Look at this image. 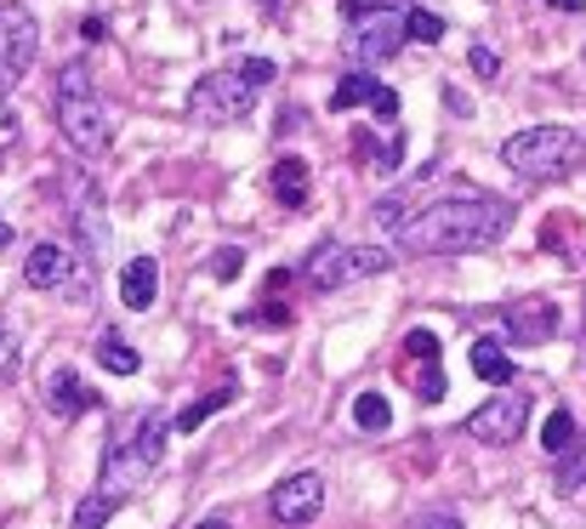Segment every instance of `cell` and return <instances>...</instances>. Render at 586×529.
Here are the masks:
<instances>
[{"mask_svg":"<svg viewBox=\"0 0 586 529\" xmlns=\"http://www.w3.org/2000/svg\"><path fill=\"white\" fill-rule=\"evenodd\" d=\"M507 228H512V206L501 194L467 188V194H444V200L416 206L399 228V245L416 256H455V251L496 245Z\"/></svg>","mask_w":586,"mask_h":529,"instance_id":"obj_1","label":"cell"},{"mask_svg":"<svg viewBox=\"0 0 586 529\" xmlns=\"http://www.w3.org/2000/svg\"><path fill=\"white\" fill-rule=\"evenodd\" d=\"M57 125H63V137H69L75 154H86V159L109 154L114 125H109L103 97L91 91V63H63V75H57Z\"/></svg>","mask_w":586,"mask_h":529,"instance_id":"obj_2","label":"cell"},{"mask_svg":"<svg viewBox=\"0 0 586 529\" xmlns=\"http://www.w3.org/2000/svg\"><path fill=\"white\" fill-rule=\"evenodd\" d=\"M581 137L570 125H530V131H512V137L501 143V159L512 165L518 177H530V183H559L570 177L575 165H581Z\"/></svg>","mask_w":586,"mask_h":529,"instance_id":"obj_3","label":"cell"},{"mask_svg":"<svg viewBox=\"0 0 586 529\" xmlns=\"http://www.w3.org/2000/svg\"><path fill=\"white\" fill-rule=\"evenodd\" d=\"M342 18H347V35H342V57L347 63H387L405 41H410V23L387 7H365V0H342Z\"/></svg>","mask_w":586,"mask_h":529,"instance_id":"obj_4","label":"cell"},{"mask_svg":"<svg viewBox=\"0 0 586 529\" xmlns=\"http://www.w3.org/2000/svg\"><path fill=\"white\" fill-rule=\"evenodd\" d=\"M394 268V256L376 251V245H319L308 262H302V274L313 290H347V285H360V279H376Z\"/></svg>","mask_w":586,"mask_h":529,"instance_id":"obj_5","label":"cell"},{"mask_svg":"<svg viewBox=\"0 0 586 529\" xmlns=\"http://www.w3.org/2000/svg\"><path fill=\"white\" fill-rule=\"evenodd\" d=\"M159 450H166V421H148L132 444H120V450L103 461V484H97V489H109V495H120V502H125V495L148 478V467L159 461Z\"/></svg>","mask_w":586,"mask_h":529,"instance_id":"obj_6","label":"cell"},{"mask_svg":"<svg viewBox=\"0 0 586 529\" xmlns=\"http://www.w3.org/2000/svg\"><path fill=\"white\" fill-rule=\"evenodd\" d=\"M35 46H41V29H35V18H29V7L7 0V7H0V97L29 75Z\"/></svg>","mask_w":586,"mask_h":529,"instance_id":"obj_7","label":"cell"},{"mask_svg":"<svg viewBox=\"0 0 586 529\" xmlns=\"http://www.w3.org/2000/svg\"><path fill=\"white\" fill-rule=\"evenodd\" d=\"M251 80L240 75V69H217V75H206V80H194V91H188V109L200 114V120H245V109H251Z\"/></svg>","mask_w":586,"mask_h":529,"instance_id":"obj_8","label":"cell"},{"mask_svg":"<svg viewBox=\"0 0 586 529\" xmlns=\"http://www.w3.org/2000/svg\"><path fill=\"white\" fill-rule=\"evenodd\" d=\"M524 421H530V399H524V393H496L490 405H478L467 416V433L478 444H512L518 433H524Z\"/></svg>","mask_w":586,"mask_h":529,"instance_id":"obj_9","label":"cell"},{"mask_svg":"<svg viewBox=\"0 0 586 529\" xmlns=\"http://www.w3.org/2000/svg\"><path fill=\"white\" fill-rule=\"evenodd\" d=\"M69 222H75L80 251H91V256L109 251V217H103V200H97L91 177H69Z\"/></svg>","mask_w":586,"mask_h":529,"instance_id":"obj_10","label":"cell"},{"mask_svg":"<svg viewBox=\"0 0 586 529\" xmlns=\"http://www.w3.org/2000/svg\"><path fill=\"white\" fill-rule=\"evenodd\" d=\"M268 507L279 524H313L319 507H324V478L319 473H290L274 495H268Z\"/></svg>","mask_w":586,"mask_h":529,"instance_id":"obj_11","label":"cell"},{"mask_svg":"<svg viewBox=\"0 0 586 529\" xmlns=\"http://www.w3.org/2000/svg\"><path fill=\"white\" fill-rule=\"evenodd\" d=\"M507 330H512V342H546V337H559V302H546V296H518V302L507 308Z\"/></svg>","mask_w":586,"mask_h":529,"instance_id":"obj_12","label":"cell"},{"mask_svg":"<svg viewBox=\"0 0 586 529\" xmlns=\"http://www.w3.org/2000/svg\"><path fill=\"white\" fill-rule=\"evenodd\" d=\"M154 296H159V262L154 256H132L120 268V302L132 313H143V308H154Z\"/></svg>","mask_w":586,"mask_h":529,"instance_id":"obj_13","label":"cell"},{"mask_svg":"<svg viewBox=\"0 0 586 529\" xmlns=\"http://www.w3.org/2000/svg\"><path fill=\"white\" fill-rule=\"evenodd\" d=\"M29 285H41V290H57V285H75V256L63 251V245H35L29 251Z\"/></svg>","mask_w":586,"mask_h":529,"instance_id":"obj_14","label":"cell"},{"mask_svg":"<svg viewBox=\"0 0 586 529\" xmlns=\"http://www.w3.org/2000/svg\"><path fill=\"white\" fill-rule=\"evenodd\" d=\"M46 405H52L63 421H75V416H86V410L97 405V393H91L75 371H57V376H52V387H46Z\"/></svg>","mask_w":586,"mask_h":529,"instance_id":"obj_15","label":"cell"},{"mask_svg":"<svg viewBox=\"0 0 586 529\" xmlns=\"http://www.w3.org/2000/svg\"><path fill=\"white\" fill-rule=\"evenodd\" d=\"M274 200H279L285 211H302V206H308V159H302V154H285V159L274 165Z\"/></svg>","mask_w":586,"mask_h":529,"instance_id":"obj_16","label":"cell"},{"mask_svg":"<svg viewBox=\"0 0 586 529\" xmlns=\"http://www.w3.org/2000/svg\"><path fill=\"white\" fill-rule=\"evenodd\" d=\"M97 359H103V371H114V376H132L143 359H137V348L132 342H120V330H103V342H97Z\"/></svg>","mask_w":586,"mask_h":529,"instance_id":"obj_17","label":"cell"},{"mask_svg":"<svg viewBox=\"0 0 586 529\" xmlns=\"http://www.w3.org/2000/svg\"><path fill=\"white\" fill-rule=\"evenodd\" d=\"M473 371H478L484 382H512V365H507V353H501L496 337H478V342H473Z\"/></svg>","mask_w":586,"mask_h":529,"instance_id":"obj_18","label":"cell"},{"mask_svg":"<svg viewBox=\"0 0 586 529\" xmlns=\"http://www.w3.org/2000/svg\"><path fill=\"white\" fill-rule=\"evenodd\" d=\"M120 507H125L120 495H109V489H91L86 502L75 507V529H103V524H109V518H114Z\"/></svg>","mask_w":586,"mask_h":529,"instance_id":"obj_19","label":"cell"},{"mask_svg":"<svg viewBox=\"0 0 586 529\" xmlns=\"http://www.w3.org/2000/svg\"><path fill=\"white\" fill-rule=\"evenodd\" d=\"M353 421H360L365 433H387V427H394V405H387L382 393H360V399H353Z\"/></svg>","mask_w":586,"mask_h":529,"instance_id":"obj_20","label":"cell"},{"mask_svg":"<svg viewBox=\"0 0 586 529\" xmlns=\"http://www.w3.org/2000/svg\"><path fill=\"white\" fill-rule=\"evenodd\" d=\"M228 405H234V387H217V393H206V399L200 405H188L183 416H177V433H194V427H206L217 410H228Z\"/></svg>","mask_w":586,"mask_h":529,"instance_id":"obj_21","label":"cell"},{"mask_svg":"<svg viewBox=\"0 0 586 529\" xmlns=\"http://www.w3.org/2000/svg\"><path fill=\"white\" fill-rule=\"evenodd\" d=\"M371 97H376V80H371L365 69H353V75H342V80H336L331 109H353V103H371Z\"/></svg>","mask_w":586,"mask_h":529,"instance_id":"obj_22","label":"cell"},{"mask_svg":"<svg viewBox=\"0 0 586 529\" xmlns=\"http://www.w3.org/2000/svg\"><path fill=\"white\" fill-rule=\"evenodd\" d=\"M575 439H581V433H575V416H570V410H552L546 427H541V444H546L552 455H564V450H575Z\"/></svg>","mask_w":586,"mask_h":529,"instance_id":"obj_23","label":"cell"},{"mask_svg":"<svg viewBox=\"0 0 586 529\" xmlns=\"http://www.w3.org/2000/svg\"><path fill=\"white\" fill-rule=\"evenodd\" d=\"M410 387H416V399H421V405H439L444 393H450V382H444V371H439V359H428V365L416 371Z\"/></svg>","mask_w":586,"mask_h":529,"instance_id":"obj_24","label":"cell"},{"mask_svg":"<svg viewBox=\"0 0 586 529\" xmlns=\"http://www.w3.org/2000/svg\"><path fill=\"white\" fill-rule=\"evenodd\" d=\"M405 23H410V41H421V46L444 41V18H439V12H428V7H410V12H405Z\"/></svg>","mask_w":586,"mask_h":529,"instance_id":"obj_25","label":"cell"},{"mask_svg":"<svg viewBox=\"0 0 586 529\" xmlns=\"http://www.w3.org/2000/svg\"><path fill=\"white\" fill-rule=\"evenodd\" d=\"M18 371V324L12 313H0V376H12Z\"/></svg>","mask_w":586,"mask_h":529,"instance_id":"obj_26","label":"cell"},{"mask_svg":"<svg viewBox=\"0 0 586 529\" xmlns=\"http://www.w3.org/2000/svg\"><path fill=\"white\" fill-rule=\"evenodd\" d=\"M467 63H473V75H478V80H496V75H501V57H496L490 46H473Z\"/></svg>","mask_w":586,"mask_h":529,"instance_id":"obj_27","label":"cell"},{"mask_svg":"<svg viewBox=\"0 0 586 529\" xmlns=\"http://www.w3.org/2000/svg\"><path fill=\"white\" fill-rule=\"evenodd\" d=\"M410 359H421V365H428V359H439V337H433V330H410Z\"/></svg>","mask_w":586,"mask_h":529,"instance_id":"obj_28","label":"cell"},{"mask_svg":"<svg viewBox=\"0 0 586 529\" xmlns=\"http://www.w3.org/2000/svg\"><path fill=\"white\" fill-rule=\"evenodd\" d=\"M240 75H245L251 86H268V80H274L279 69H274V63H268V57H245V63H240Z\"/></svg>","mask_w":586,"mask_h":529,"instance_id":"obj_29","label":"cell"},{"mask_svg":"<svg viewBox=\"0 0 586 529\" xmlns=\"http://www.w3.org/2000/svg\"><path fill=\"white\" fill-rule=\"evenodd\" d=\"M18 143V109L7 103V97H0V154H7Z\"/></svg>","mask_w":586,"mask_h":529,"instance_id":"obj_30","label":"cell"},{"mask_svg":"<svg viewBox=\"0 0 586 529\" xmlns=\"http://www.w3.org/2000/svg\"><path fill=\"white\" fill-rule=\"evenodd\" d=\"M371 109H376L382 120H394V114H399V91H394V86H376V97H371Z\"/></svg>","mask_w":586,"mask_h":529,"instance_id":"obj_31","label":"cell"},{"mask_svg":"<svg viewBox=\"0 0 586 529\" xmlns=\"http://www.w3.org/2000/svg\"><path fill=\"white\" fill-rule=\"evenodd\" d=\"M240 268H245V251H222V256H217V274H222V279L240 274Z\"/></svg>","mask_w":586,"mask_h":529,"instance_id":"obj_32","label":"cell"},{"mask_svg":"<svg viewBox=\"0 0 586 529\" xmlns=\"http://www.w3.org/2000/svg\"><path fill=\"white\" fill-rule=\"evenodd\" d=\"M416 529H462V518H455V513H428Z\"/></svg>","mask_w":586,"mask_h":529,"instance_id":"obj_33","label":"cell"},{"mask_svg":"<svg viewBox=\"0 0 586 529\" xmlns=\"http://www.w3.org/2000/svg\"><path fill=\"white\" fill-rule=\"evenodd\" d=\"M80 35H86V41H103V35H109V23H103V18H86V23H80Z\"/></svg>","mask_w":586,"mask_h":529,"instance_id":"obj_34","label":"cell"},{"mask_svg":"<svg viewBox=\"0 0 586 529\" xmlns=\"http://www.w3.org/2000/svg\"><path fill=\"white\" fill-rule=\"evenodd\" d=\"M552 7H559V12H581V7H586V0H552Z\"/></svg>","mask_w":586,"mask_h":529,"instance_id":"obj_35","label":"cell"},{"mask_svg":"<svg viewBox=\"0 0 586 529\" xmlns=\"http://www.w3.org/2000/svg\"><path fill=\"white\" fill-rule=\"evenodd\" d=\"M0 245H12V228H7V217H0Z\"/></svg>","mask_w":586,"mask_h":529,"instance_id":"obj_36","label":"cell"},{"mask_svg":"<svg viewBox=\"0 0 586 529\" xmlns=\"http://www.w3.org/2000/svg\"><path fill=\"white\" fill-rule=\"evenodd\" d=\"M200 529H228V524H222V518H211V524H200Z\"/></svg>","mask_w":586,"mask_h":529,"instance_id":"obj_37","label":"cell"},{"mask_svg":"<svg viewBox=\"0 0 586 529\" xmlns=\"http://www.w3.org/2000/svg\"><path fill=\"white\" fill-rule=\"evenodd\" d=\"M376 7H387V12H394V7H399V0H376Z\"/></svg>","mask_w":586,"mask_h":529,"instance_id":"obj_38","label":"cell"}]
</instances>
